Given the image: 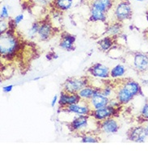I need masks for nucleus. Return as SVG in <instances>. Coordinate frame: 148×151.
Segmentation results:
<instances>
[{"mask_svg": "<svg viewBox=\"0 0 148 151\" xmlns=\"http://www.w3.org/2000/svg\"><path fill=\"white\" fill-rule=\"evenodd\" d=\"M20 48L16 29L9 28L5 33L0 36V54L2 58L10 59L15 57Z\"/></svg>", "mask_w": 148, "mask_h": 151, "instance_id": "nucleus-1", "label": "nucleus"}, {"mask_svg": "<svg viewBox=\"0 0 148 151\" xmlns=\"http://www.w3.org/2000/svg\"><path fill=\"white\" fill-rule=\"evenodd\" d=\"M115 0H92L90 2V21L92 23H108V12Z\"/></svg>", "mask_w": 148, "mask_h": 151, "instance_id": "nucleus-2", "label": "nucleus"}, {"mask_svg": "<svg viewBox=\"0 0 148 151\" xmlns=\"http://www.w3.org/2000/svg\"><path fill=\"white\" fill-rule=\"evenodd\" d=\"M108 13H111V16H113L109 22L117 21L123 23L130 19L132 16L131 3L125 0H115L114 4Z\"/></svg>", "mask_w": 148, "mask_h": 151, "instance_id": "nucleus-3", "label": "nucleus"}, {"mask_svg": "<svg viewBox=\"0 0 148 151\" xmlns=\"http://www.w3.org/2000/svg\"><path fill=\"white\" fill-rule=\"evenodd\" d=\"M97 123L91 116H74L73 120L69 123L71 132L79 133L82 136L86 133H94L96 129H93V124Z\"/></svg>", "mask_w": 148, "mask_h": 151, "instance_id": "nucleus-4", "label": "nucleus"}, {"mask_svg": "<svg viewBox=\"0 0 148 151\" xmlns=\"http://www.w3.org/2000/svg\"><path fill=\"white\" fill-rule=\"evenodd\" d=\"M90 80L87 77L69 78L62 85V91L68 93L77 94L80 90L89 85Z\"/></svg>", "mask_w": 148, "mask_h": 151, "instance_id": "nucleus-5", "label": "nucleus"}, {"mask_svg": "<svg viewBox=\"0 0 148 151\" xmlns=\"http://www.w3.org/2000/svg\"><path fill=\"white\" fill-rule=\"evenodd\" d=\"M130 64L139 74L148 72V53L136 52L130 55Z\"/></svg>", "mask_w": 148, "mask_h": 151, "instance_id": "nucleus-6", "label": "nucleus"}, {"mask_svg": "<svg viewBox=\"0 0 148 151\" xmlns=\"http://www.w3.org/2000/svg\"><path fill=\"white\" fill-rule=\"evenodd\" d=\"M120 129V124L118 120L113 117L108 118L99 122V131L105 135H113L117 133Z\"/></svg>", "mask_w": 148, "mask_h": 151, "instance_id": "nucleus-7", "label": "nucleus"}, {"mask_svg": "<svg viewBox=\"0 0 148 151\" xmlns=\"http://www.w3.org/2000/svg\"><path fill=\"white\" fill-rule=\"evenodd\" d=\"M118 112H119V110L112 108L109 105H107L104 108L92 110L90 116L94 118L97 122H100L105 119L116 116L118 114Z\"/></svg>", "mask_w": 148, "mask_h": 151, "instance_id": "nucleus-8", "label": "nucleus"}, {"mask_svg": "<svg viewBox=\"0 0 148 151\" xmlns=\"http://www.w3.org/2000/svg\"><path fill=\"white\" fill-rule=\"evenodd\" d=\"M63 109L74 116H89L92 111L88 102L84 100H80L76 104L70 105L67 108Z\"/></svg>", "mask_w": 148, "mask_h": 151, "instance_id": "nucleus-9", "label": "nucleus"}, {"mask_svg": "<svg viewBox=\"0 0 148 151\" xmlns=\"http://www.w3.org/2000/svg\"><path fill=\"white\" fill-rule=\"evenodd\" d=\"M128 139L135 143H144L148 140L147 133L144 125H137L131 128L128 132Z\"/></svg>", "mask_w": 148, "mask_h": 151, "instance_id": "nucleus-10", "label": "nucleus"}, {"mask_svg": "<svg viewBox=\"0 0 148 151\" xmlns=\"http://www.w3.org/2000/svg\"><path fill=\"white\" fill-rule=\"evenodd\" d=\"M87 72L93 78L98 79H108L110 78V70L107 65L101 63H96L88 69Z\"/></svg>", "mask_w": 148, "mask_h": 151, "instance_id": "nucleus-11", "label": "nucleus"}, {"mask_svg": "<svg viewBox=\"0 0 148 151\" xmlns=\"http://www.w3.org/2000/svg\"><path fill=\"white\" fill-rule=\"evenodd\" d=\"M55 28L49 20H43L40 22V28L37 34V39L40 41H47L53 36Z\"/></svg>", "mask_w": 148, "mask_h": 151, "instance_id": "nucleus-12", "label": "nucleus"}, {"mask_svg": "<svg viewBox=\"0 0 148 151\" xmlns=\"http://www.w3.org/2000/svg\"><path fill=\"white\" fill-rule=\"evenodd\" d=\"M115 88V97L122 105H126L130 104L136 96L130 92L129 90L126 88L122 84L119 83L114 87Z\"/></svg>", "mask_w": 148, "mask_h": 151, "instance_id": "nucleus-13", "label": "nucleus"}, {"mask_svg": "<svg viewBox=\"0 0 148 151\" xmlns=\"http://www.w3.org/2000/svg\"><path fill=\"white\" fill-rule=\"evenodd\" d=\"M80 100V98L78 94H72V93H68L66 91H62L58 97V104L59 108L63 109V108H67L70 105L76 104Z\"/></svg>", "mask_w": 148, "mask_h": 151, "instance_id": "nucleus-14", "label": "nucleus"}, {"mask_svg": "<svg viewBox=\"0 0 148 151\" xmlns=\"http://www.w3.org/2000/svg\"><path fill=\"white\" fill-rule=\"evenodd\" d=\"M100 93H102L101 87H98V86H95L92 84H89L85 87H83L82 90H80L77 94L79 96L81 100L88 102L93 96L100 94Z\"/></svg>", "mask_w": 148, "mask_h": 151, "instance_id": "nucleus-15", "label": "nucleus"}, {"mask_svg": "<svg viewBox=\"0 0 148 151\" xmlns=\"http://www.w3.org/2000/svg\"><path fill=\"white\" fill-rule=\"evenodd\" d=\"M74 43H75V37L74 35L64 32L61 36V39L59 41V47L66 51H73L74 50Z\"/></svg>", "mask_w": 148, "mask_h": 151, "instance_id": "nucleus-16", "label": "nucleus"}, {"mask_svg": "<svg viewBox=\"0 0 148 151\" xmlns=\"http://www.w3.org/2000/svg\"><path fill=\"white\" fill-rule=\"evenodd\" d=\"M108 101H109V98L100 93V94L93 96L92 98L88 101V104H89L92 110H96V109L104 108L105 106L108 105Z\"/></svg>", "mask_w": 148, "mask_h": 151, "instance_id": "nucleus-17", "label": "nucleus"}, {"mask_svg": "<svg viewBox=\"0 0 148 151\" xmlns=\"http://www.w3.org/2000/svg\"><path fill=\"white\" fill-rule=\"evenodd\" d=\"M121 32H122V23L117 21L107 23L106 29H105V34L107 36L116 39L121 34Z\"/></svg>", "mask_w": 148, "mask_h": 151, "instance_id": "nucleus-18", "label": "nucleus"}, {"mask_svg": "<svg viewBox=\"0 0 148 151\" xmlns=\"http://www.w3.org/2000/svg\"><path fill=\"white\" fill-rule=\"evenodd\" d=\"M115 41H116L115 38H113V37L106 35L105 37H103L98 41L97 45H98L99 50H101L102 52H108L114 46Z\"/></svg>", "mask_w": 148, "mask_h": 151, "instance_id": "nucleus-19", "label": "nucleus"}, {"mask_svg": "<svg viewBox=\"0 0 148 151\" xmlns=\"http://www.w3.org/2000/svg\"><path fill=\"white\" fill-rule=\"evenodd\" d=\"M73 3L74 0H53L52 5L56 11L64 12L71 9L73 6Z\"/></svg>", "mask_w": 148, "mask_h": 151, "instance_id": "nucleus-20", "label": "nucleus"}, {"mask_svg": "<svg viewBox=\"0 0 148 151\" xmlns=\"http://www.w3.org/2000/svg\"><path fill=\"white\" fill-rule=\"evenodd\" d=\"M126 74V65L121 64V63H118L110 70V78L119 79V78L124 77Z\"/></svg>", "mask_w": 148, "mask_h": 151, "instance_id": "nucleus-21", "label": "nucleus"}, {"mask_svg": "<svg viewBox=\"0 0 148 151\" xmlns=\"http://www.w3.org/2000/svg\"><path fill=\"white\" fill-rule=\"evenodd\" d=\"M40 22H34L32 24L30 28H28L27 32H26V38L29 40H32L37 38L38 31H39V28H40Z\"/></svg>", "mask_w": 148, "mask_h": 151, "instance_id": "nucleus-22", "label": "nucleus"}, {"mask_svg": "<svg viewBox=\"0 0 148 151\" xmlns=\"http://www.w3.org/2000/svg\"><path fill=\"white\" fill-rule=\"evenodd\" d=\"M81 142L83 143H97L99 142L98 136L94 133H86L81 136Z\"/></svg>", "mask_w": 148, "mask_h": 151, "instance_id": "nucleus-23", "label": "nucleus"}, {"mask_svg": "<svg viewBox=\"0 0 148 151\" xmlns=\"http://www.w3.org/2000/svg\"><path fill=\"white\" fill-rule=\"evenodd\" d=\"M101 92L104 96H107L108 98H112L113 95L115 96V88L114 86L111 84L105 83L101 87Z\"/></svg>", "mask_w": 148, "mask_h": 151, "instance_id": "nucleus-24", "label": "nucleus"}, {"mask_svg": "<svg viewBox=\"0 0 148 151\" xmlns=\"http://www.w3.org/2000/svg\"><path fill=\"white\" fill-rule=\"evenodd\" d=\"M140 119H142V122L148 121V100L144 103V104L142 106V108L140 110Z\"/></svg>", "mask_w": 148, "mask_h": 151, "instance_id": "nucleus-25", "label": "nucleus"}, {"mask_svg": "<svg viewBox=\"0 0 148 151\" xmlns=\"http://www.w3.org/2000/svg\"><path fill=\"white\" fill-rule=\"evenodd\" d=\"M10 8L11 6L8 5H3L1 6V11H0V19H6L8 20L10 18Z\"/></svg>", "mask_w": 148, "mask_h": 151, "instance_id": "nucleus-26", "label": "nucleus"}, {"mask_svg": "<svg viewBox=\"0 0 148 151\" xmlns=\"http://www.w3.org/2000/svg\"><path fill=\"white\" fill-rule=\"evenodd\" d=\"M32 3L35 4V6L45 7L49 5H52L53 0H30Z\"/></svg>", "mask_w": 148, "mask_h": 151, "instance_id": "nucleus-27", "label": "nucleus"}, {"mask_svg": "<svg viewBox=\"0 0 148 151\" xmlns=\"http://www.w3.org/2000/svg\"><path fill=\"white\" fill-rule=\"evenodd\" d=\"M108 105H109L110 107H112V108H115V109H117V110H120L121 108V107L123 106L115 96L114 97H112V98H109Z\"/></svg>", "mask_w": 148, "mask_h": 151, "instance_id": "nucleus-28", "label": "nucleus"}, {"mask_svg": "<svg viewBox=\"0 0 148 151\" xmlns=\"http://www.w3.org/2000/svg\"><path fill=\"white\" fill-rule=\"evenodd\" d=\"M9 29L8 20L6 19H0V34L5 33Z\"/></svg>", "mask_w": 148, "mask_h": 151, "instance_id": "nucleus-29", "label": "nucleus"}, {"mask_svg": "<svg viewBox=\"0 0 148 151\" xmlns=\"http://www.w3.org/2000/svg\"><path fill=\"white\" fill-rule=\"evenodd\" d=\"M24 19H25V15L21 13V14H19V15L15 16V17L12 19V20L13 22H14V24H15L16 26H18V25L24 20Z\"/></svg>", "mask_w": 148, "mask_h": 151, "instance_id": "nucleus-30", "label": "nucleus"}, {"mask_svg": "<svg viewBox=\"0 0 148 151\" xmlns=\"http://www.w3.org/2000/svg\"><path fill=\"white\" fill-rule=\"evenodd\" d=\"M13 87H14V85L13 84H9V85H6V86H3V91L4 93H10L11 91H12Z\"/></svg>", "mask_w": 148, "mask_h": 151, "instance_id": "nucleus-31", "label": "nucleus"}, {"mask_svg": "<svg viewBox=\"0 0 148 151\" xmlns=\"http://www.w3.org/2000/svg\"><path fill=\"white\" fill-rule=\"evenodd\" d=\"M58 97L59 96L58 95H54V96L53 97L52 99H51V102H50V105L52 108H54V106L56 105V104L58 101Z\"/></svg>", "mask_w": 148, "mask_h": 151, "instance_id": "nucleus-32", "label": "nucleus"}, {"mask_svg": "<svg viewBox=\"0 0 148 151\" xmlns=\"http://www.w3.org/2000/svg\"><path fill=\"white\" fill-rule=\"evenodd\" d=\"M144 127H145V129L146 131H147V137H148V121L144 122Z\"/></svg>", "mask_w": 148, "mask_h": 151, "instance_id": "nucleus-33", "label": "nucleus"}, {"mask_svg": "<svg viewBox=\"0 0 148 151\" xmlns=\"http://www.w3.org/2000/svg\"><path fill=\"white\" fill-rule=\"evenodd\" d=\"M42 76H37V77H35L33 78V80L34 81H38V80H40V79H41L42 78Z\"/></svg>", "mask_w": 148, "mask_h": 151, "instance_id": "nucleus-34", "label": "nucleus"}, {"mask_svg": "<svg viewBox=\"0 0 148 151\" xmlns=\"http://www.w3.org/2000/svg\"><path fill=\"white\" fill-rule=\"evenodd\" d=\"M146 18H147V24H148V12H147V15H146Z\"/></svg>", "mask_w": 148, "mask_h": 151, "instance_id": "nucleus-35", "label": "nucleus"}, {"mask_svg": "<svg viewBox=\"0 0 148 151\" xmlns=\"http://www.w3.org/2000/svg\"><path fill=\"white\" fill-rule=\"evenodd\" d=\"M134 1H137V2H144L146 0H134Z\"/></svg>", "mask_w": 148, "mask_h": 151, "instance_id": "nucleus-36", "label": "nucleus"}, {"mask_svg": "<svg viewBox=\"0 0 148 151\" xmlns=\"http://www.w3.org/2000/svg\"><path fill=\"white\" fill-rule=\"evenodd\" d=\"M87 1H88V2H89V3H90V2H92V0H87Z\"/></svg>", "mask_w": 148, "mask_h": 151, "instance_id": "nucleus-37", "label": "nucleus"}, {"mask_svg": "<svg viewBox=\"0 0 148 151\" xmlns=\"http://www.w3.org/2000/svg\"><path fill=\"white\" fill-rule=\"evenodd\" d=\"M125 1H129V2H130L131 0H125Z\"/></svg>", "mask_w": 148, "mask_h": 151, "instance_id": "nucleus-38", "label": "nucleus"}]
</instances>
